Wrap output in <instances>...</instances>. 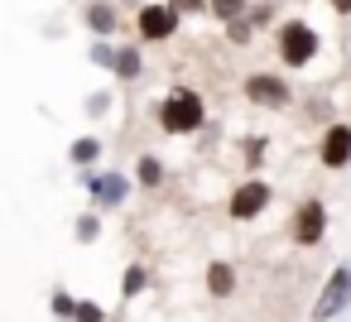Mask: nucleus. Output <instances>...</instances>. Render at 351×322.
Returning a JSON list of instances; mask_svg holds the SVG:
<instances>
[{"instance_id":"f257e3e1","label":"nucleus","mask_w":351,"mask_h":322,"mask_svg":"<svg viewBox=\"0 0 351 322\" xmlns=\"http://www.w3.org/2000/svg\"><path fill=\"white\" fill-rule=\"evenodd\" d=\"M154 121H159L164 135H178V140L197 135L207 125V101H202L197 87H169L164 101H159V111H154Z\"/></svg>"},{"instance_id":"f03ea898","label":"nucleus","mask_w":351,"mask_h":322,"mask_svg":"<svg viewBox=\"0 0 351 322\" xmlns=\"http://www.w3.org/2000/svg\"><path fill=\"white\" fill-rule=\"evenodd\" d=\"M77 183L87 188V197H92V212H121L125 207V197L135 193V178L130 173H121V169H77Z\"/></svg>"},{"instance_id":"7ed1b4c3","label":"nucleus","mask_w":351,"mask_h":322,"mask_svg":"<svg viewBox=\"0 0 351 322\" xmlns=\"http://www.w3.org/2000/svg\"><path fill=\"white\" fill-rule=\"evenodd\" d=\"M274 58L284 63V68H308L313 58H317V29L308 25V20H284L279 29H274Z\"/></svg>"},{"instance_id":"20e7f679","label":"nucleus","mask_w":351,"mask_h":322,"mask_svg":"<svg viewBox=\"0 0 351 322\" xmlns=\"http://www.w3.org/2000/svg\"><path fill=\"white\" fill-rule=\"evenodd\" d=\"M274 202V183L260 178V173H245L231 193H226V216L231 221H260Z\"/></svg>"},{"instance_id":"39448f33","label":"nucleus","mask_w":351,"mask_h":322,"mask_svg":"<svg viewBox=\"0 0 351 322\" xmlns=\"http://www.w3.org/2000/svg\"><path fill=\"white\" fill-rule=\"evenodd\" d=\"M346 308H351V260L332 264V274L322 279V288L308 308V322H337Z\"/></svg>"},{"instance_id":"423d86ee","label":"nucleus","mask_w":351,"mask_h":322,"mask_svg":"<svg viewBox=\"0 0 351 322\" xmlns=\"http://www.w3.org/2000/svg\"><path fill=\"white\" fill-rule=\"evenodd\" d=\"M327 226H332V216H327V202H322V197H303V202L289 212V240H293L298 250H317V245L327 240Z\"/></svg>"},{"instance_id":"0eeeda50","label":"nucleus","mask_w":351,"mask_h":322,"mask_svg":"<svg viewBox=\"0 0 351 322\" xmlns=\"http://www.w3.org/2000/svg\"><path fill=\"white\" fill-rule=\"evenodd\" d=\"M178 25H183V15L169 5V0H145V5L135 10V34H140V44H169V39L178 34Z\"/></svg>"},{"instance_id":"6e6552de","label":"nucleus","mask_w":351,"mask_h":322,"mask_svg":"<svg viewBox=\"0 0 351 322\" xmlns=\"http://www.w3.org/2000/svg\"><path fill=\"white\" fill-rule=\"evenodd\" d=\"M241 97H245L250 106H260V111H289V106H293V87H289V77H279V73H250V77L241 82Z\"/></svg>"},{"instance_id":"1a4fd4ad","label":"nucleus","mask_w":351,"mask_h":322,"mask_svg":"<svg viewBox=\"0 0 351 322\" xmlns=\"http://www.w3.org/2000/svg\"><path fill=\"white\" fill-rule=\"evenodd\" d=\"M317 164L327 173H346L351 169V125L346 121L322 125V135H317Z\"/></svg>"},{"instance_id":"9d476101","label":"nucleus","mask_w":351,"mask_h":322,"mask_svg":"<svg viewBox=\"0 0 351 322\" xmlns=\"http://www.w3.org/2000/svg\"><path fill=\"white\" fill-rule=\"evenodd\" d=\"M202 288H207V298L226 303V298H236V288H241V269H236L231 260H207V269H202Z\"/></svg>"},{"instance_id":"9b49d317","label":"nucleus","mask_w":351,"mask_h":322,"mask_svg":"<svg viewBox=\"0 0 351 322\" xmlns=\"http://www.w3.org/2000/svg\"><path fill=\"white\" fill-rule=\"evenodd\" d=\"M130 178H135V188L154 193V188H164V183H169V164H164L159 154H140V159H135V169H130Z\"/></svg>"},{"instance_id":"f8f14e48","label":"nucleus","mask_w":351,"mask_h":322,"mask_svg":"<svg viewBox=\"0 0 351 322\" xmlns=\"http://www.w3.org/2000/svg\"><path fill=\"white\" fill-rule=\"evenodd\" d=\"M87 29H92L97 39H116V29H121L116 0H92V5H87Z\"/></svg>"},{"instance_id":"ddd939ff","label":"nucleus","mask_w":351,"mask_h":322,"mask_svg":"<svg viewBox=\"0 0 351 322\" xmlns=\"http://www.w3.org/2000/svg\"><path fill=\"white\" fill-rule=\"evenodd\" d=\"M101 154H106V145H101L97 135H77V140L68 145V164H73V169H101Z\"/></svg>"},{"instance_id":"4468645a","label":"nucleus","mask_w":351,"mask_h":322,"mask_svg":"<svg viewBox=\"0 0 351 322\" xmlns=\"http://www.w3.org/2000/svg\"><path fill=\"white\" fill-rule=\"evenodd\" d=\"M111 73H116V82H140V77H145V58H140V49H116Z\"/></svg>"},{"instance_id":"2eb2a0df","label":"nucleus","mask_w":351,"mask_h":322,"mask_svg":"<svg viewBox=\"0 0 351 322\" xmlns=\"http://www.w3.org/2000/svg\"><path fill=\"white\" fill-rule=\"evenodd\" d=\"M101 231H106V216L101 212H77V221H73V240L77 245H97Z\"/></svg>"},{"instance_id":"dca6fc26","label":"nucleus","mask_w":351,"mask_h":322,"mask_svg":"<svg viewBox=\"0 0 351 322\" xmlns=\"http://www.w3.org/2000/svg\"><path fill=\"white\" fill-rule=\"evenodd\" d=\"M145 288H149V264L145 260H130L125 274H121V298H140Z\"/></svg>"},{"instance_id":"f3484780","label":"nucleus","mask_w":351,"mask_h":322,"mask_svg":"<svg viewBox=\"0 0 351 322\" xmlns=\"http://www.w3.org/2000/svg\"><path fill=\"white\" fill-rule=\"evenodd\" d=\"M73 308H77V293L63 288V284H53V293H49V317H53V322H73Z\"/></svg>"},{"instance_id":"a211bd4d","label":"nucleus","mask_w":351,"mask_h":322,"mask_svg":"<svg viewBox=\"0 0 351 322\" xmlns=\"http://www.w3.org/2000/svg\"><path fill=\"white\" fill-rule=\"evenodd\" d=\"M245 0H207V15L217 20V25H231V20H245Z\"/></svg>"},{"instance_id":"6ab92c4d","label":"nucleus","mask_w":351,"mask_h":322,"mask_svg":"<svg viewBox=\"0 0 351 322\" xmlns=\"http://www.w3.org/2000/svg\"><path fill=\"white\" fill-rule=\"evenodd\" d=\"M265 154H269V135H250L245 140V173H260Z\"/></svg>"},{"instance_id":"aec40b11","label":"nucleus","mask_w":351,"mask_h":322,"mask_svg":"<svg viewBox=\"0 0 351 322\" xmlns=\"http://www.w3.org/2000/svg\"><path fill=\"white\" fill-rule=\"evenodd\" d=\"M73 322H106V308H101L97 298H77V308H73Z\"/></svg>"},{"instance_id":"412c9836","label":"nucleus","mask_w":351,"mask_h":322,"mask_svg":"<svg viewBox=\"0 0 351 322\" xmlns=\"http://www.w3.org/2000/svg\"><path fill=\"white\" fill-rule=\"evenodd\" d=\"M92 63L111 73V63H116V44H111V39H97V44H92Z\"/></svg>"},{"instance_id":"4be33fe9","label":"nucleus","mask_w":351,"mask_h":322,"mask_svg":"<svg viewBox=\"0 0 351 322\" xmlns=\"http://www.w3.org/2000/svg\"><path fill=\"white\" fill-rule=\"evenodd\" d=\"M269 20H274V5H250L245 10V25L250 29H269Z\"/></svg>"},{"instance_id":"5701e85b","label":"nucleus","mask_w":351,"mask_h":322,"mask_svg":"<svg viewBox=\"0 0 351 322\" xmlns=\"http://www.w3.org/2000/svg\"><path fill=\"white\" fill-rule=\"evenodd\" d=\"M221 29H226V39H231V44H250V34H255L245 20H231V25H221Z\"/></svg>"},{"instance_id":"b1692460","label":"nucleus","mask_w":351,"mask_h":322,"mask_svg":"<svg viewBox=\"0 0 351 322\" xmlns=\"http://www.w3.org/2000/svg\"><path fill=\"white\" fill-rule=\"evenodd\" d=\"M169 5H173V10L188 20V15H202V10H207V0H169Z\"/></svg>"},{"instance_id":"393cba45","label":"nucleus","mask_w":351,"mask_h":322,"mask_svg":"<svg viewBox=\"0 0 351 322\" xmlns=\"http://www.w3.org/2000/svg\"><path fill=\"white\" fill-rule=\"evenodd\" d=\"M111 111V92H92V101H87V116H106Z\"/></svg>"},{"instance_id":"a878e982","label":"nucleus","mask_w":351,"mask_h":322,"mask_svg":"<svg viewBox=\"0 0 351 322\" xmlns=\"http://www.w3.org/2000/svg\"><path fill=\"white\" fill-rule=\"evenodd\" d=\"M327 5H332V10H337V15H341V20H346V15H351V0H327Z\"/></svg>"}]
</instances>
